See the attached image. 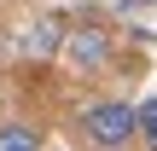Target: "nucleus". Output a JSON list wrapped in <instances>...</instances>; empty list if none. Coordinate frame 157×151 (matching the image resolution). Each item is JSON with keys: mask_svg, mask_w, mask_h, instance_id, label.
<instances>
[{"mask_svg": "<svg viewBox=\"0 0 157 151\" xmlns=\"http://www.w3.org/2000/svg\"><path fill=\"white\" fill-rule=\"evenodd\" d=\"M82 140L99 151H122L128 140H140V105L128 99H99L82 111Z\"/></svg>", "mask_w": 157, "mask_h": 151, "instance_id": "1", "label": "nucleus"}, {"mask_svg": "<svg viewBox=\"0 0 157 151\" xmlns=\"http://www.w3.org/2000/svg\"><path fill=\"white\" fill-rule=\"evenodd\" d=\"M64 64H70L76 76H99V70L111 64V29H99V23H70Z\"/></svg>", "mask_w": 157, "mask_h": 151, "instance_id": "2", "label": "nucleus"}, {"mask_svg": "<svg viewBox=\"0 0 157 151\" xmlns=\"http://www.w3.org/2000/svg\"><path fill=\"white\" fill-rule=\"evenodd\" d=\"M64 41H70V23L64 17H35L29 29H23V58H52V52H64Z\"/></svg>", "mask_w": 157, "mask_h": 151, "instance_id": "3", "label": "nucleus"}, {"mask_svg": "<svg viewBox=\"0 0 157 151\" xmlns=\"http://www.w3.org/2000/svg\"><path fill=\"white\" fill-rule=\"evenodd\" d=\"M0 151H41L35 122H0Z\"/></svg>", "mask_w": 157, "mask_h": 151, "instance_id": "4", "label": "nucleus"}, {"mask_svg": "<svg viewBox=\"0 0 157 151\" xmlns=\"http://www.w3.org/2000/svg\"><path fill=\"white\" fill-rule=\"evenodd\" d=\"M140 140H146V151H157V99L140 105Z\"/></svg>", "mask_w": 157, "mask_h": 151, "instance_id": "5", "label": "nucleus"}, {"mask_svg": "<svg viewBox=\"0 0 157 151\" xmlns=\"http://www.w3.org/2000/svg\"><path fill=\"white\" fill-rule=\"evenodd\" d=\"M140 6H157V0H140Z\"/></svg>", "mask_w": 157, "mask_h": 151, "instance_id": "6", "label": "nucleus"}]
</instances>
